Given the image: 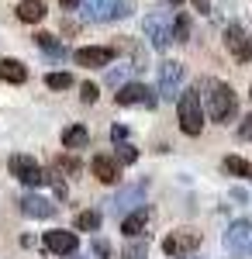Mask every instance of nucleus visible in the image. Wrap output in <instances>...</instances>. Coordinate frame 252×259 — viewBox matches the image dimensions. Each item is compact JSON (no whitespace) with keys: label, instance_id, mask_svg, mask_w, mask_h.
<instances>
[{"label":"nucleus","instance_id":"obj_25","mask_svg":"<svg viewBox=\"0 0 252 259\" xmlns=\"http://www.w3.org/2000/svg\"><path fill=\"white\" fill-rule=\"evenodd\" d=\"M128 69H132V66H107V83H111V87H124Z\"/></svg>","mask_w":252,"mask_h":259},{"label":"nucleus","instance_id":"obj_21","mask_svg":"<svg viewBox=\"0 0 252 259\" xmlns=\"http://www.w3.org/2000/svg\"><path fill=\"white\" fill-rule=\"evenodd\" d=\"M73 225H76V232H97L100 228V214L97 211H79Z\"/></svg>","mask_w":252,"mask_h":259},{"label":"nucleus","instance_id":"obj_4","mask_svg":"<svg viewBox=\"0 0 252 259\" xmlns=\"http://www.w3.org/2000/svg\"><path fill=\"white\" fill-rule=\"evenodd\" d=\"M194 249H200V232H194V228H180L162 239V252L170 259H187Z\"/></svg>","mask_w":252,"mask_h":259},{"label":"nucleus","instance_id":"obj_1","mask_svg":"<svg viewBox=\"0 0 252 259\" xmlns=\"http://www.w3.org/2000/svg\"><path fill=\"white\" fill-rule=\"evenodd\" d=\"M204 90H207V114H211L218 124L235 121V114H238V97H235L232 87H228V83H218V80H207Z\"/></svg>","mask_w":252,"mask_h":259},{"label":"nucleus","instance_id":"obj_34","mask_svg":"<svg viewBox=\"0 0 252 259\" xmlns=\"http://www.w3.org/2000/svg\"><path fill=\"white\" fill-rule=\"evenodd\" d=\"M170 4H180V0H170Z\"/></svg>","mask_w":252,"mask_h":259},{"label":"nucleus","instance_id":"obj_30","mask_svg":"<svg viewBox=\"0 0 252 259\" xmlns=\"http://www.w3.org/2000/svg\"><path fill=\"white\" fill-rule=\"evenodd\" d=\"M111 139H114V142H124V139H128V128H124V124H114V128H111Z\"/></svg>","mask_w":252,"mask_h":259},{"label":"nucleus","instance_id":"obj_23","mask_svg":"<svg viewBox=\"0 0 252 259\" xmlns=\"http://www.w3.org/2000/svg\"><path fill=\"white\" fill-rule=\"evenodd\" d=\"M173 41H190V18L187 14L173 18Z\"/></svg>","mask_w":252,"mask_h":259},{"label":"nucleus","instance_id":"obj_19","mask_svg":"<svg viewBox=\"0 0 252 259\" xmlns=\"http://www.w3.org/2000/svg\"><path fill=\"white\" fill-rule=\"evenodd\" d=\"M249 235H252V225H249V221H235L232 228L225 232V245H228V249H238L242 242H249Z\"/></svg>","mask_w":252,"mask_h":259},{"label":"nucleus","instance_id":"obj_28","mask_svg":"<svg viewBox=\"0 0 252 259\" xmlns=\"http://www.w3.org/2000/svg\"><path fill=\"white\" fill-rule=\"evenodd\" d=\"M238 135H242L245 142H252V114H245V121L238 124Z\"/></svg>","mask_w":252,"mask_h":259},{"label":"nucleus","instance_id":"obj_8","mask_svg":"<svg viewBox=\"0 0 252 259\" xmlns=\"http://www.w3.org/2000/svg\"><path fill=\"white\" fill-rule=\"evenodd\" d=\"M11 173L24 183V187H41L45 183V169L31 156H11Z\"/></svg>","mask_w":252,"mask_h":259},{"label":"nucleus","instance_id":"obj_13","mask_svg":"<svg viewBox=\"0 0 252 259\" xmlns=\"http://www.w3.org/2000/svg\"><path fill=\"white\" fill-rule=\"evenodd\" d=\"M90 169H94V177H97L100 183H117V180H121V162H117L114 156H107V152L94 156V159H90Z\"/></svg>","mask_w":252,"mask_h":259},{"label":"nucleus","instance_id":"obj_10","mask_svg":"<svg viewBox=\"0 0 252 259\" xmlns=\"http://www.w3.org/2000/svg\"><path fill=\"white\" fill-rule=\"evenodd\" d=\"M183 76H187L183 62H162V69H159V94L173 100L180 94V87H183Z\"/></svg>","mask_w":252,"mask_h":259},{"label":"nucleus","instance_id":"obj_24","mask_svg":"<svg viewBox=\"0 0 252 259\" xmlns=\"http://www.w3.org/2000/svg\"><path fill=\"white\" fill-rule=\"evenodd\" d=\"M45 87H49V90H69V87H73V76H69V73H49V76H45Z\"/></svg>","mask_w":252,"mask_h":259},{"label":"nucleus","instance_id":"obj_2","mask_svg":"<svg viewBox=\"0 0 252 259\" xmlns=\"http://www.w3.org/2000/svg\"><path fill=\"white\" fill-rule=\"evenodd\" d=\"M176 118H180L183 135H200V128H204L200 87H190V90H183V94H180V100H176Z\"/></svg>","mask_w":252,"mask_h":259},{"label":"nucleus","instance_id":"obj_11","mask_svg":"<svg viewBox=\"0 0 252 259\" xmlns=\"http://www.w3.org/2000/svg\"><path fill=\"white\" fill-rule=\"evenodd\" d=\"M117 104L121 107H128V104H145V107H155L159 97H155L152 87H145V83H124L121 90H117Z\"/></svg>","mask_w":252,"mask_h":259},{"label":"nucleus","instance_id":"obj_27","mask_svg":"<svg viewBox=\"0 0 252 259\" xmlns=\"http://www.w3.org/2000/svg\"><path fill=\"white\" fill-rule=\"evenodd\" d=\"M97 94H100L97 83H83V87H79V97L87 100V104H94V100H97Z\"/></svg>","mask_w":252,"mask_h":259},{"label":"nucleus","instance_id":"obj_20","mask_svg":"<svg viewBox=\"0 0 252 259\" xmlns=\"http://www.w3.org/2000/svg\"><path fill=\"white\" fill-rule=\"evenodd\" d=\"M225 173L238 180H252V162H245L242 156H225Z\"/></svg>","mask_w":252,"mask_h":259},{"label":"nucleus","instance_id":"obj_18","mask_svg":"<svg viewBox=\"0 0 252 259\" xmlns=\"http://www.w3.org/2000/svg\"><path fill=\"white\" fill-rule=\"evenodd\" d=\"M62 145H66V149H87V145H90V132H87L83 124H69V128L62 132Z\"/></svg>","mask_w":252,"mask_h":259},{"label":"nucleus","instance_id":"obj_33","mask_svg":"<svg viewBox=\"0 0 252 259\" xmlns=\"http://www.w3.org/2000/svg\"><path fill=\"white\" fill-rule=\"evenodd\" d=\"M59 4H62V11H76L79 7V0H59Z\"/></svg>","mask_w":252,"mask_h":259},{"label":"nucleus","instance_id":"obj_12","mask_svg":"<svg viewBox=\"0 0 252 259\" xmlns=\"http://www.w3.org/2000/svg\"><path fill=\"white\" fill-rule=\"evenodd\" d=\"M45 249L56 252V256H73V252L79 249V235H76V232L52 228V232H45Z\"/></svg>","mask_w":252,"mask_h":259},{"label":"nucleus","instance_id":"obj_9","mask_svg":"<svg viewBox=\"0 0 252 259\" xmlns=\"http://www.w3.org/2000/svg\"><path fill=\"white\" fill-rule=\"evenodd\" d=\"M73 59L83 69H107L111 59H114V49H107V45H87V49H76Z\"/></svg>","mask_w":252,"mask_h":259},{"label":"nucleus","instance_id":"obj_15","mask_svg":"<svg viewBox=\"0 0 252 259\" xmlns=\"http://www.w3.org/2000/svg\"><path fill=\"white\" fill-rule=\"evenodd\" d=\"M145 225H149V211L145 207H135V211H128L121 218V232H124V239H138L145 232Z\"/></svg>","mask_w":252,"mask_h":259},{"label":"nucleus","instance_id":"obj_29","mask_svg":"<svg viewBox=\"0 0 252 259\" xmlns=\"http://www.w3.org/2000/svg\"><path fill=\"white\" fill-rule=\"evenodd\" d=\"M94 252H97L100 259H111V245H107L104 239H97V242H94Z\"/></svg>","mask_w":252,"mask_h":259},{"label":"nucleus","instance_id":"obj_7","mask_svg":"<svg viewBox=\"0 0 252 259\" xmlns=\"http://www.w3.org/2000/svg\"><path fill=\"white\" fill-rule=\"evenodd\" d=\"M225 49L235 56V62H249L252 59V38L242 24H228L225 28Z\"/></svg>","mask_w":252,"mask_h":259},{"label":"nucleus","instance_id":"obj_17","mask_svg":"<svg viewBox=\"0 0 252 259\" xmlns=\"http://www.w3.org/2000/svg\"><path fill=\"white\" fill-rule=\"evenodd\" d=\"M14 11H18V18L24 21V24H38V21L45 18V4H41V0H21Z\"/></svg>","mask_w":252,"mask_h":259},{"label":"nucleus","instance_id":"obj_26","mask_svg":"<svg viewBox=\"0 0 252 259\" xmlns=\"http://www.w3.org/2000/svg\"><path fill=\"white\" fill-rule=\"evenodd\" d=\"M117 162H135L138 159V152H135V145H128V142H121L117 145V156H114Z\"/></svg>","mask_w":252,"mask_h":259},{"label":"nucleus","instance_id":"obj_6","mask_svg":"<svg viewBox=\"0 0 252 259\" xmlns=\"http://www.w3.org/2000/svg\"><path fill=\"white\" fill-rule=\"evenodd\" d=\"M138 204H145V183H142V180L132 183V187H121L114 197H111V214L124 218L128 211H135Z\"/></svg>","mask_w":252,"mask_h":259},{"label":"nucleus","instance_id":"obj_3","mask_svg":"<svg viewBox=\"0 0 252 259\" xmlns=\"http://www.w3.org/2000/svg\"><path fill=\"white\" fill-rule=\"evenodd\" d=\"M76 11L87 21H117L132 14V4L128 0H79Z\"/></svg>","mask_w":252,"mask_h":259},{"label":"nucleus","instance_id":"obj_16","mask_svg":"<svg viewBox=\"0 0 252 259\" xmlns=\"http://www.w3.org/2000/svg\"><path fill=\"white\" fill-rule=\"evenodd\" d=\"M0 80L4 83H24L28 80V69L21 59H0Z\"/></svg>","mask_w":252,"mask_h":259},{"label":"nucleus","instance_id":"obj_5","mask_svg":"<svg viewBox=\"0 0 252 259\" xmlns=\"http://www.w3.org/2000/svg\"><path fill=\"white\" fill-rule=\"evenodd\" d=\"M145 38L152 41V49H166L170 38H173V14L170 11H152L149 18H145Z\"/></svg>","mask_w":252,"mask_h":259},{"label":"nucleus","instance_id":"obj_22","mask_svg":"<svg viewBox=\"0 0 252 259\" xmlns=\"http://www.w3.org/2000/svg\"><path fill=\"white\" fill-rule=\"evenodd\" d=\"M35 41H38L49 56H62V52H66V49H62V41H56V35H49V31H38V35H35Z\"/></svg>","mask_w":252,"mask_h":259},{"label":"nucleus","instance_id":"obj_32","mask_svg":"<svg viewBox=\"0 0 252 259\" xmlns=\"http://www.w3.org/2000/svg\"><path fill=\"white\" fill-rule=\"evenodd\" d=\"M194 7L200 14H211V0H194Z\"/></svg>","mask_w":252,"mask_h":259},{"label":"nucleus","instance_id":"obj_14","mask_svg":"<svg viewBox=\"0 0 252 259\" xmlns=\"http://www.w3.org/2000/svg\"><path fill=\"white\" fill-rule=\"evenodd\" d=\"M21 211H24L28 218H52V214H56V204L49 197H38V194H24V197H21Z\"/></svg>","mask_w":252,"mask_h":259},{"label":"nucleus","instance_id":"obj_31","mask_svg":"<svg viewBox=\"0 0 252 259\" xmlns=\"http://www.w3.org/2000/svg\"><path fill=\"white\" fill-rule=\"evenodd\" d=\"M142 256H145V249H142V245H132V249L124 252V259H142Z\"/></svg>","mask_w":252,"mask_h":259}]
</instances>
